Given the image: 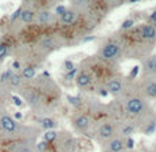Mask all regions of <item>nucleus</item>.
I'll return each instance as SVG.
<instances>
[{"label":"nucleus","mask_w":156,"mask_h":152,"mask_svg":"<svg viewBox=\"0 0 156 152\" xmlns=\"http://www.w3.org/2000/svg\"><path fill=\"white\" fill-rule=\"evenodd\" d=\"M38 126L37 128L40 129H44V130H54L55 128H56V122H55L54 119H52L51 117H41V118H38Z\"/></svg>","instance_id":"1a4fd4ad"},{"label":"nucleus","mask_w":156,"mask_h":152,"mask_svg":"<svg viewBox=\"0 0 156 152\" xmlns=\"http://www.w3.org/2000/svg\"><path fill=\"white\" fill-rule=\"evenodd\" d=\"M65 66H66V69H67L69 71H70V70H73V69H74V65H73V62H70V60H67V62L65 63Z\"/></svg>","instance_id":"b1692460"},{"label":"nucleus","mask_w":156,"mask_h":152,"mask_svg":"<svg viewBox=\"0 0 156 152\" xmlns=\"http://www.w3.org/2000/svg\"><path fill=\"white\" fill-rule=\"evenodd\" d=\"M37 139L36 137H27V139H21L12 141L10 144L2 147V152H34Z\"/></svg>","instance_id":"7ed1b4c3"},{"label":"nucleus","mask_w":156,"mask_h":152,"mask_svg":"<svg viewBox=\"0 0 156 152\" xmlns=\"http://www.w3.org/2000/svg\"><path fill=\"white\" fill-rule=\"evenodd\" d=\"M154 130H155V125H151V126H149V128L145 130V133H147V134H151Z\"/></svg>","instance_id":"a878e982"},{"label":"nucleus","mask_w":156,"mask_h":152,"mask_svg":"<svg viewBox=\"0 0 156 152\" xmlns=\"http://www.w3.org/2000/svg\"><path fill=\"white\" fill-rule=\"evenodd\" d=\"M40 134V129L36 125H25L19 122L8 110L0 111V148L12 141L27 137H36Z\"/></svg>","instance_id":"f03ea898"},{"label":"nucleus","mask_w":156,"mask_h":152,"mask_svg":"<svg viewBox=\"0 0 156 152\" xmlns=\"http://www.w3.org/2000/svg\"><path fill=\"white\" fill-rule=\"evenodd\" d=\"M132 26H133V21H132V19H127V21H125L123 23H122V29H130Z\"/></svg>","instance_id":"aec40b11"},{"label":"nucleus","mask_w":156,"mask_h":152,"mask_svg":"<svg viewBox=\"0 0 156 152\" xmlns=\"http://www.w3.org/2000/svg\"><path fill=\"white\" fill-rule=\"evenodd\" d=\"M145 93L149 97H156V82H151V84L147 85Z\"/></svg>","instance_id":"f3484780"},{"label":"nucleus","mask_w":156,"mask_h":152,"mask_svg":"<svg viewBox=\"0 0 156 152\" xmlns=\"http://www.w3.org/2000/svg\"><path fill=\"white\" fill-rule=\"evenodd\" d=\"M138 70H140V67H138V66H134V67L132 69V73H130V77H132V78H134V77L138 74Z\"/></svg>","instance_id":"5701e85b"},{"label":"nucleus","mask_w":156,"mask_h":152,"mask_svg":"<svg viewBox=\"0 0 156 152\" xmlns=\"http://www.w3.org/2000/svg\"><path fill=\"white\" fill-rule=\"evenodd\" d=\"M0 152H2V150H0Z\"/></svg>","instance_id":"7c9ffc66"},{"label":"nucleus","mask_w":156,"mask_h":152,"mask_svg":"<svg viewBox=\"0 0 156 152\" xmlns=\"http://www.w3.org/2000/svg\"><path fill=\"white\" fill-rule=\"evenodd\" d=\"M133 130H134V129H133L132 126H125L122 132H123V134H126V136H130V134L133 133Z\"/></svg>","instance_id":"412c9836"},{"label":"nucleus","mask_w":156,"mask_h":152,"mask_svg":"<svg viewBox=\"0 0 156 152\" xmlns=\"http://www.w3.org/2000/svg\"><path fill=\"white\" fill-rule=\"evenodd\" d=\"M21 74H22V77H23L25 81L34 78V77H36V67H30V66L22 67L21 69Z\"/></svg>","instance_id":"2eb2a0df"},{"label":"nucleus","mask_w":156,"mask_h":152,"mask_svg":"<svg viewBox=\"0 0 156 152\" xmlns=\"http://www.w3.org/2000/svg\"><path fill=\"white\" fill-rule=\"evenodd\" d=\"M66 10H67V8H66L65 5H58V7L55 8V12H56V15H59V16H60Z\"/></svg>","instance_id":"6ab92c4d"},{"label":"nucleus","mask_w":156,"mask_h":152,"mask_svg":"<svg viewBox=\"0 0 156 152\" xmlns=\"http://www.w3.org/2000/svg\"><path fill=\"white\" fill-rule=\"evenodd\" d=\"M118 54H119V48L115 44H107V45L103 47L101 51H100V55H101L103 58H105V59H112V58H115Z\"/></svg>","instance_id":"423d86ee"},{"label":"nucleus","mask_w":156,"mask_h":152,"mask_svg":"<svg viewBox=\"0 0 156 152\" xmlns=\"http://www.w3.org/2000/svg\"><path fill=\"white\" fill-rule=\"evenodd\" d=\"M90 40H93V37H85V40L83 41H90Z\"/></svg>","instance_id":"c85d7f7f"},{"label":"nucleus","mask_w":156,"mask_h":152,"mask_svg":"<svg viewBox=\"0 0 156 152\" xmlns=\"http://www.w3.org/2000/svg\"><path fill=\"white\" fill-rule=\"evenodd\" d=\"M141 33H143V37L147 38V40H152V38H155V36H156L155 27L151 26V25H145V26H143Z\"/></svg>","instance_id":"4468645a"},{"label":"nucleus","mask_w":156,"mask_h":152,"mask_svg":"<svg viewBox=\"0 0 156 152\" xmlns=\"http://www.w3.org/2000/svg\"><path fill=\"white\" fill-rule=\"evenodd\" d=\"M54 22H55V15L49 10L37 11V14H36V21H34L36 25L43 26V27H49Z\"/></svg>","instance_id":"20e7f679"},{"label":"nucleus","mask_w":156,"mask_h":152,"mask_svg":"<svg viewBox=\"0 0 156 152\" xmlns=\"http://www.w3.org/2000/svg\"><path fill=\"white\" fill-rule=\"evenodd\" d=\"M74 123V128L78 129L80 132H85L89 129V125H90V121L86 115H77L73 121Z\"/></svg>","instance_id":"0eeeda50"},{"label":"nucleus","mask_w":156,"mask_h":152,"mask_svg":"<svg viewBox=\"0 0 156 152\" xmlns=\"http://www.w3.org/2000/svg\"><path fill=\"white\" fill-rule=\"evenodd\" d=\"M76 19H77V14L73 10H66L59 16V23L65 25V26H70V25H73L76 22Z\"/></svg>","instance_id":"6e6552de"},{"label":"nucleus","mask_w":156,"mask_h":152,"mask_svg":"<svg viewBox=\"0 0 156 152\" xmlns=\"http://www.w3.org/2000/svg\"><path fill=\"white\" fill-rule=\"evenodd\" d=\"M125 145H126L127 148H133V145H134V141H133V139H129V140H127V143H126Z\"/></svg>","instance_id":"393cba45"},{"label":"nucleus","mask_w":156,"mask_h":152,"mask_svg":"<svg viewBox=\"0 0 156 152\" xmlns=\"http://www.w3.org/2000/svg\"><path fill=\"white\" fill-rule=\"evenodd\" d=\"M112 134H114V128L110 123H104V125H101L99 128V136L101 139H110V137H112Z\"/></svg>","instance_id":"9b49d317"},{"label":"nucleus","mask_w":156,"mask_h":152,"mask_svg":"<svg viewBox=\"0 0 156 152\" xmlns=\"http://www.w3.org/2000/svg\"><path fill=\"white\" fill-rule=\"evenodd\" d=\"M100 95H101V96H107V89H100Z\"/></svg>","instance_id":"cd10ccee"},{"label":"nucleus","mask_w":156,"mask_h":152,"mask_svg":"<svg viewBox=\"0 0 156 152\" xmlns=\"http://www.w3.org/2000/svg\"><path fill=\"white\" fill-rule=\"evenodd\" d=\"M149 18H151V21L154 22V23L156 25V11H154V12L151 14V16H149Z\"/></svg>","instance_id":"bb28decb"},{"label":"nucleus","mask_w":156,"mask_h":152,"mask_svg":"<svg viewBox=\"0 0 156 152\" xmlns=\"http://www.w3.org/2000/svg\"><path fill=\"white\" fill-rule=\"evenodd\" d=\"M77 74V69H73V70H70L67 74H66V80H71L74 78V76Z\"/></svg>","instance_id":"4be33fe9"},{"label":"nucleus","mask_w":156,"mask_h":152,"mask_svg":"<svg viewBox=\"0 0 156 152\" xmlns=\"http://www.w3.org/2000/svg\"><path fill=\"white\" fill-rule=\"evenodd\" d=\"M144 73L145 74H156V55L151 56L144 62Z\"/></svg>","instance_id":"9d476101"},{"label":"nucleus","mask_w":156,"mask_h":152,"mask_svg":"<svg viewBox=\"0 0 156 152\" xmlns=\"http://www.w3.org/2000/svg\"><path fill=\"white\" fill-rule=\"evenodd\" d=\"M67 100L70 101V103L73 104L74 107H80V104H81V99H80V97H74V96H69V97H67Z\"/></svg>","instance_id":"a211bd4d"},{"label":"nucleus","mask_w":156,"mask_h":152,"mask_svg":"<svg viewBox=\"0 0 156 152\" xmlns=\"http://www.w3.org/2000/svg\"><path fill=\"white\" fill-rule=\"evenodd\" d=\"M16 93L30 107V110L37 114H47L59 96V90L55 82L45 76L34 77L25 81Z\"/></svg>","instance_id":"f257e3e1"},{"label":"nucleus","mask_w":156,"mask_h":152,"mask_svg":"<svg viewBox=\"0 0 156 152\" xmlns=\"http://www.w3.org/2000/svg\"><path fill=\"white\" fill-rule=\"evenodd\" d=\"M0 67H2V63H0Z\"/></svg>","instance_id":"c756f323"},{"label":"nucleus","mask_w":156,"mask_h":152,"mask_svg":"<svg viewBox=\"0 0 156 152\" xmlns=\"http://www.w3.org/2000/svg\"><path fill=\"white\" fill-rule=\"evenodd\" d=\"M125 143L122 141V140L119 139H114L110 141V144H108V150H110V152H121L125 150Z\"/></svg>","instance_id":"f8f14e48"},{"label":"nucleus","mask_w":156,"mask_h":152,"mask_svg":"<svg viewBox=\"0 0 156 152\" xmlns=\"http://www.w3.org/2000/svg\"><path fill=\"white\" fill-rule=\"evenodd\" d=\"M76 82L80 88H86L89 84H90V77H89V74H86V73H80L77 76Z\"/></svg>","instance_id":"ddd939ff"},{"label":"nucleus","mask_w":156,"mask_h":152,"mask_svg":"<svg viewBox=\"0 0 156 152\" xmlns=\"http://www.w3.org/2000/svg\"><path fill=\"white\" fill-rule=\"evenodd\" d=\"M122 88V84L119 80H111L110 82L107 84V90L111 93H118Z\"/></svg>","instance_id":"dca6fc26"},{"label":"nucleus","mask_w":156,"mask_h":152,"mask_svg":"<svg viewBox=\"0 0 156 152\" xmlns=\"http://www.w3.org/2000/svg\"><path fill=\"white\" fill-rule=\"evenodd\" d=\"M144 107H145L144 101L141 100V99H138V97L130 99V100H127V103H126L127 112H130V114H133V115L140 114V112L144 110Z\"/></svg>","instance_id":"39448f33"}]
</instances>
